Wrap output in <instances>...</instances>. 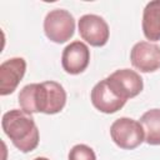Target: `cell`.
Returning <instances> with one entry per match:
<instances>
[{"instance_id":"cell-2","label":"cell","mask_w":160,"mask_h":160,"mask_svg":"<svg viewBox=\"0 0 160 160\" xmlns=\"http://www.w3.org/2000/svg\"><path fill=\"white\" fill-rule=\"evenodd\" d=\"M1 126L14 146L21 152H30L39 145V129L31 114L12 109L2 115Z\"/></svg>"},{"instance_id":"cell-10","label":"cell","mask_w":160,"mask_h":160,"mask_svg":"<svg viewBox=\"0 0 160 160\" xmlns=\"http://www.w3.org/2000/svg\"><path fill=\"white\" fill-rule=\"evenodd\" d=\"M91 102L92 105L101 112L105 114H114L120 110L126 100L121 99L119 95L114 92V90L109 86L106 79L99 81L91 90Z\"/></svg>"},{"instance_id":"cell-9","label":"cell","mask_w":160,"mask_h":160,"mask_svg":"<svg viewBox=\"0 0 160 160\" xmlns=\"http://www.w3.org/2000/svg\"><path fill=\"white\" fill-rule=\"evenodd\" d=\"M26 71V61L22 58H11L0 65V95L5 96L15 91Z\"/></svg>"},{"instance_id":"cell-6","label":"cell","mask_w":160,"mask_h":160,"mask_svg":"<svg viewBox=\"0 0 160 160\" xmlns=\"http://www.w3.org/2000/svg\"><path fill=\"white\" fill-rule=\"evenodd\" d=\"M79 34L82 40H85L91 46H104L110 35L108 22L99 15L86 14L79 19L78 22Z\"/></svg>"},{"instance_id":"cell-12","label":"cell","mask_w":160,"mask_h":160,"mask_svg":"<svg viewBox=\"0 0 160 160\" xmlns=\"http://www.w3.org/2000/svg\"><path fill=\"white\" fill-rule=\"evenodd\" d=\"M144 129L149 145H160V109H151L142 114L139 121Z\"/></svg>"},{"instance_id":"cell-13","label":"cell","mask_w":160,"mask_h":160,"mask_svg":"<svg viewBox=\"0 0 160 160\" xmlns=\"http://www.w3.org/2000/svg\"><path fill=\"white\" fill-rule=\"evenodd\" d=\"M68 160H96V155L90 146L85 144H78L69 151Z\"/></svg>"},{"instance_id":"cell-14","label":"cell","mask_w":160,"mask_h":160,"mask_svg":"<svg viewBox=\"0 0 160 160\" xmlns=\"http://www.w3.org/2000/svg\"><path fill=\"white\" fill-rule=\"evenodd\" d=\"M34 160H49L48 158H42V156H39V158H35Z\"/></svg>"},{"instance_id":"cell-3","label":"cell","mask_w":160,"mask_h":160,"mask_svg":"<svg viewBox=\"0 0 160 160\" xmlns=\"http://www.w3.org/2000/svg\"><path fill=\"white\" fill-rule=\"evenodd\" d=\"M44 31L50 41L56 44L66 42L74 35L75 19L68 10L54 9L44 19Z\"/></svg>"},{"instance_id":"cell-1","label":"cell","mask_w":160,"mask_h":160,"mask_svg":"<svg viewBox=\"0 0 160 160\" xmlns=\"http://www.w3.org/2000/svg\"><path fill=\"white\" fill-rule=\"evenodd\" d=\"M21 110L34 114L44 112L48 115L60 112L66 104V91L56 81H44L40 84H28L19 92Z\"/></svg>"},{"instance_id":"cell-7","label":"cell","mask_w":160,"mask_h":160,"mask_svg":"<svg viewBox=\"0 0 160 160\" xmlns=\"http://www.w3.org/2000/svg\"><path fill=\"white\" fill-rule=\"evenodd\" d=\"M130 61L141 72L156 71L160 69V46L149 41H139L130 51Z\"/></svg>"},{"instance_id":"cell-4","label":"cell","mask_w":160,"mask_h":160,"mask_svg":"<svg viewBox=\"0 0 160 160\" xmlns=\"http://www.w3.org/2000/svg\"><path fill=\"white\" fill-rule=\"evenodd\" d=\"M112 141L124 150H132L145 141V134L141 124L130 118L116 119L110 126Z\"/></svg>"},{"instance_id":"cell-11","label":"cell","mask_w":160,"mask_h":160,"mask_svg":"<svg viewBox=\"0 0 160 160\" xmlns=\"http://www.w3.org/2000/svg\"><path fill=\"white\" fill-rule=\"evenodd\" d=\"M142 32L150 41L160 40V0L146 4L142 12Z\"/></svg>"},{"instance_id":"cell-8","label":"cell","mask_w":160,"mask_h":160,"mask_svg":"<svg viewBox=\"0 0 160 160\" xmlns=\"http://www.w3.org/2000/svg\"><path fill=\"white\" fill-rule=\"evenodd\" d=\"M90 61V50L88 45L80 40H75L65 46L61 55L62 69L71 75L82 72Z\"/></svg>"},{"instance_id":"cell-5","label":"cell","mask_w":160,"mask_h":160,"mask_svg":"<svg viewBox=\"0 0 160 160\" xmlns=\"http://www.w3.org/2000/svg\"><path fill=\"white\" fill-rule=\"evenodd\" d=\"M106 81L114 92L124 100L138 96L144 88L141 76L130 69H120L114 71L106 78Z\"/></svg>"}]
</instances>
